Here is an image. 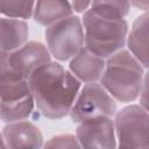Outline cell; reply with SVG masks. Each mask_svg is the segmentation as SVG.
Wrapping results in <instances>:
<instances>
[{
	"label": "cell",
	"instance_id": "10",
	"mask_svg": "<svg viewBox=\"0 0 149 149\" xmlns=\"http://www.w3.org/2000/svg\"><path fill=\"white\" fill-rule=\"evenodd\" d=\"M105 65V58L93 54L84 47L74 57L71 58L69 68L74 77H77L81 83L87 84L100 80Z\"/></svg>",
	"mask_w": 149,
	"mask_h": 149
},
{
	"label": "cell",
	"instance_id": "16",
	"mask_svg": "<svg viewBox=\"0 0 149 149\" xmlns=\"http://www.w3.org/2000/svg\"><path fill=\"white\" fill-rule=\"evenodd\" d=\"M130 8L129 0H92L91 9L113 17H125Z\"/></svg>",
	"mask_w": 149,
	"mask_h": 149
},
{
	"label": "cell",
	"instance_id": "12",
	"mask_svg": "<svg viewBox=\"0 0 149 149\" xmlns=\"http://www.w3.org/2000/svg\"><path fill=\"white\" fill-rule=\"evenodd\" d=\"M72 13L73 9L69 0H36L33 16L38 24L49 27L71 16Z\"/></svg>",
	"mask_w": 149,
	"mask_h": 149
},
{
	"label": "cell",
	"instance_id": "5",
	"mask_svg": "<svg viewBox=\"0 0 149 149\" xmlns=\"http://www.w3.org/2000/svg\"><path fill=\"white\" fill-rule=\"evenodd\" d=\"M114 127L120 148L149 147V112L141 105H128L115 113Z\"/></svg>",
	"mask_w": 149,
	"mask_h": 149
},
{
	"label": "cell",
	"instance_id": "9",
	"mask_svg": "<svg viewBox=\"0 0 149 149\" xmlns=\"http://www.w3.org/2000/svg\"><path fill=\"white\" fill-rule=\"evenodd\" d=\"M6 148H42L43 135L33 122L22 120L7 123L1 132Z\"/></svg>",
	"mask_w": 149,
	"mask_h": 149
},
{
	"label": "cell",
	"instance_id": "4",
	"mask_svg": "<svg viewBox=\"0 0 149 149\" xmlns=\"http://www.w3.org/2000/svg\"><path fill=\"white\" fill-rule=\"evenodd\" d=\"M44 36L51 56L61 62L74 57L85 44L83 21L73 15L47 27Z\"/></svg>",
	"mask_w": 149,
	"mask_h": 149
},
{
	"label": "cell",
	"instance_id": "8",
	"mask_svg": "<svg viewBox=\"0 0 149 149\" xmlns=\"http://www.w3.org/2000/svg\"><path fill=\"white\" fill-rule=\"evenodd\" d=\"M76 136L81 148H105L118 147L114 120L109 116H99L78 123Z\"/></svg>",
	"mask_w": 149,
	"mask_h": 149
},
{
	"label": "cell",
	"instance_id": "15",
	"mask_svg": "<svg viewBox=\"0 0 149 149\" xmlns=\"http://www.w3.org/2000/svg\"><path fill=\"white\" fill-rule=\"evenodd\" d=\"M36 0H0V13L12 19H30L34 15Z\"/></svg>",
	"mask_w": 149,
	"mask_h": 149
},
{
	"label": "cell",
	"instance_id": "6",
	"mask_svg": "<svg viewBox=\"0 0 149 149\" xmlns=\"http://www.w3.org/2000/svg\"><path fill=\"white\" fill-rule=\"evenodd\" d=\"M116 113V100L101 85V83H87L78 93L76 101L70 111V118L74 123L85 120L109 116Z\"/></svg>",
	"mask_w": 149,
	"mask_h": 149
},
{
	"label": "cell",
	"instance_id": "19",
	"mask_svg": "<svg viewBox=\"0 0 149 149\" xmlns=\"http://www.w3.org/2000/svg\"><path fill=\"white\" fill-rule=\"evenodd\" d=\"M72 9L76 13H85L90 6V3H92V0H69Z\"/></svg>",
	"mask_w": 149,
	"mask_h": 149
},
{
	"label": "cell",
	"instance_id": "17",
	"mask_svg": "<svg viewBox=\"0 0 149 149\" xmlns=\"http://www.w3.org/2000/svg\"><path fill=\"white\" fill-rule=\"evenodd\" d=\"M45 148H81L77 136L71 134L56 135L44 144Z\"/></svg>",
	"mask_w": 149,
	"mask_h": 149
},
{
	"label": "cell",
	"instance_id": "20",
	"mask_svg": "<svg viewBox=\"0 0 149 149\" xmlns=\"http://www.w3.org/2000/svg\"><path fill=\"white\" fill-rule=\"evenodd\" d=\"M130 5L137 9H142L144 12H149V0H129Z\"/></svg>",
	"mask_w": 149,
	"mask_h": 149
},
{
	"label": "cell",
	"instance_id": "1",
	"mask_svg": "<svg viewBox=\"0 0 149 149\" xmlns=\"http://www.w3.org/2000/svg\"><path fill=\"white\" fill-rule=\"evenodd\" d=\"M28 83L38 111L51 120L70 114L81 85L71 71L57 62H49L35 70Z\"/></svg>",
	"mask_w": 149,
	"mask_h": 149
},
{
	"label": "cell",
	"instance_id": "2",
	"mask_svg": "<svg viewBox=\"0 0 149 149\" xmlns=\"http://www.w3.org/2000/svg\"><path fill=\"white\" fill-rule=\"evenodd\" d=\"M143 77V65L129 50L121 49L106 58L100 83L116 101L133 102L140 97Z\"/></svg>",
	"mask_w": 149,
	"mask_h": 149
},
{
	"label": "cell",
	"instance_id": "3",
	"mask_svg": "<svg viewBox=\"0 0 149 149\" xmlns=\"http://www.w3.org/2000/svg\"><path fill=\"white\" fill-rule=\"evenodd\" d=\"M85 47L93 54L108 58L123 49L128 37V23L125 17L106 16L93 9L83 15Z\"/></svg>",
	"mask_w": 149,
	"mask_h": 149
},
{
	"label": "cell",
	"instance_id": "18",
	"mask_svg": "<svg viewBox=\"0 0 149 149\" xmlns=\"http://www.w3.org/2000/svg\"><path fill=\"white\" fill-rule=\"evenodd\" d=\"M140 105L149 112V69L143 77L142 88L140 92Z\"/></svg>",
	"mask_w": 149,
	"mask_h": 149
},
{
	"label": "cell",
	"instance_id": "13",
	"mask_svg": "<svg viewBox=\"0 0 149 149\" xmlns=\"http://www.w3.org/2000/svg\"><path fill=\"white\" fill-rule=\"evenodd\" d=\"M29 35L24 20L3 16L1 19V51L12 52L27 43Z\"/></svg>",
	"mask_w": 149,
	"mask_h": 149
},
{
	"label": "cell",
	"instance_id": "7",
	"mask_svg": "<svg viewBox=\"0 0 149 149\" xmlns=\"http://www.w3.org/2000/svg\"><path fill=\"white\" fill-rule=\"evenodd\" d=\"M51 62V54L43 43L30 41L12 52L1 51V70L28 79L42 65Z\"/></svg>",
	"mask_w": 149,
	"mask_h": 149
},
{
	"label": "cell",
	"instance_id": "11",
	"mask_svg": "<svg viewBox=\"0 0 149 149\" xmlns=\"http://www.w3.org/2000/svg\"><path fill=\"white\" fill-rule=\"evenodd\" d=\"M127 45L143 68L149 69V12L143 13L133 22Z\"/></svg>",
	"mask_w": 149,
	"mask_h": 149
},
{
	"label": "cell",
	"instance_id": "14",
	"mask_svg": "<svg viewBox=\"0 0 149 149\" xmlns=\"http://www.w3.org/2000/svg\"><path fill=\"white\" fill-rule=\"evenodd\" d=\"M35 105L34 95L16 102H1L0 118L5 123L26 120L31 115Z\"/></svg>",
	"mask_w": 149,
	"mask_h": 149
}]
</instances>
